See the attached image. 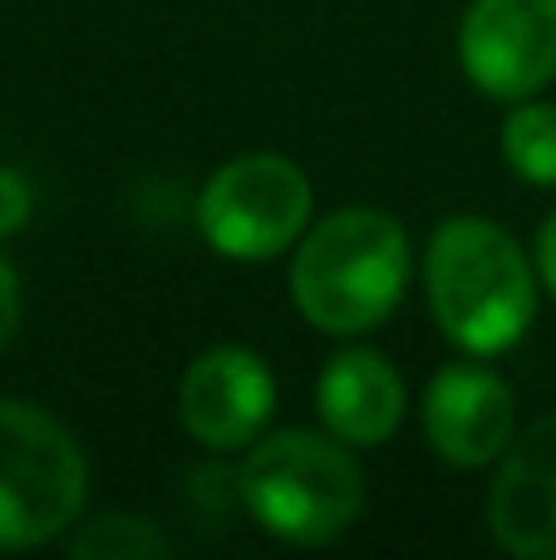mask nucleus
Segmentation results:
<instances>
[{
    "label": "nucleus",
    "instance_id": "nucleus-1",
    "mask_svg": "<svg viewBox=\"0 0 556 560\" xmlns=\"http://www.w3.org/2000/svg\"><path fill=\"white\" fill-rule=\"evenodd\" d=\"M424 300L459 354L498 359L537 325V261L502 222L449 217L424 246Z\"/></svg>",
    "mask_w": 556,
    "mask_h": 560
},
{
    "label": "nucleus",
    "instance_id": "nucleus-2",
    "mask_svg": "<svg viewBox=\"0 0 556 560\" xmlns=\"http://www.w3.org/2000/svg\"><path fill=\"white\" fill-rule=\"evenodd\" d=\"M409 276V232L380 207H340L296 242L291 300L311 329L355 339L399 310Z\"/></svg>",
    "mask_w": 556,
    "mask_h": 560
},
{
    "label": "nucleus",
    "instance_id": "nucleus-3",
    "mask_svg": "<svg viewBox=\"0 0 556 560\" xmlns=\"http://www.w3.org/2000/svg\"><path fill=\"white\" fill-rule=\"evenodd\" d=\"M236 502L276 541L331 546L360 522L364 472L355 447L325 428H281L246 447Z\"/></svg>",
    "mask_w": 556,
    "mask_h": 560
},
{
    "label": "nucleus",
    "instance_id": "nucleus-4",
    "mask_svg": "<svg viewBox=\"0 0 556 560\" xmlns=\"http://www.w3.org/2000/svg\"><path fill=\"white\" fill-rule=\"evenodd\" d=\"M89 506V457L49 408L0 394V551L65 541Z\"/></svg>",
    "mask_w": 556,
    "mask_h": 560
},
{
    "label": "nucleus",
    "instance_id": "nucleus-5",
    "mask_svg": "<svg viewBox=\"0 0 556 560\" xmlns=\"http://www.w3.org/2000/svg\"><path fill=\"white\" fill-rule=\"evenodd\" d=\"M315 217V187L286 153L227 158L197 197V232L222 261L262 266L296 252Z\"/></svg>",
    "mask_w": 556,
    "mask_h": 560
},
{
    "label": "nucleus",
    "instance_id": "nucleus-6",
    "mask_svg": "<svg viewBox=\"0 0 556 560\" xmlns=\"http://www.w3.org/2000/svg\"><path fill=\"white\" fill-rule=\"evenodd\" d=\"M459 65L498 104L537 98L556 79V0H473L459 20Z\"/></svg>",
    "mask_w": 556,
    "mask_h": 560
},
{
    "label": "nucleus",
    "instance_id": "nucleus-7",
    "mask_svg": "<svg viewBox=\"0 0 556 560\" xmlns=\"http://www.w3.org/2000/svg\"><path fill=\"white\" fill-rule=\"evenodd\" d=\"M276 413V374L256 349L212 345L183 369L177 418L207 453H246Z\"/></svg>",
    "mask_w": 556,
    "mask_h": 560
},
{
    "label": "nucleus",
    "instance_id": "nucleus-8",
    "mask_svg": "<svg viewBox=\"0 0 556 560\" xmlns=\"http://www.w3.org/2000/svg\"><path fill=\"white\" fill-rule=\"evenodd\" d=\"M424 443L459 472L493 467L518 438V398L508 378L488 364H443L419 394Z\"/></svg>",
    "mask_w": 556,
    "mask_h": 560
},
{
    "label": "nucleus",
    "instance_id": "nucleus-9",
    "mask_svg": "<svg viewBox=\"0 0 556 560\" xmlns=\"http://www.w3.org/2000/svg\"><path fill=\"white\" fill-rule=\"evenodd\" d=\"M488 532L518 560H556V408L518 428L488 487Z\"/></svg>",
    "mask_w": 556,
    "mask_h": 560
},
{
    "label": "nucleus",
    "instance_id": "nucleus-10",
    "mask_svg": "<svg viewBox=\"0 0 556 560\" xmlns=\"http://www.w3.org/2000/svg\"><path fill=\"white\" fill-rule=\"evenodd\" d=\"M315 413L321 428L335 433L340 443L384 447L399 433L404 413H409V388L404 374L380 354V349H340L315 378Z\"/></svg>",
    "mask_w": 556,
    "mask_h": 560
},
{
    "label": "nucleus",
    "instance_id": "nucleus-11",
    "mask_svg": "<svg viewBox=\"0 0 556 560\" xmlns=\"http://www.w3.org/2000/svg\"><path fill=\"white\" fill-rule=\"evenodd\" d=\"M502 163L512 177H522L528 187H556V104L552 98H522L508 104L502 118Z\"/></svg>",
    "mask_w": 556,
    "mask_h": 560
},
{
    "label": "nucleus",
    "instance_id": "nucleus-12",
    "mask_svg": "<svg viewBox=\"0 0 556 560\" xmlns=\"http://www.w3.org/2000/svg\"><path fill=\"white\" fill-rule=\"evenodd\" d=\"M65 551L74 560H153L167 556V536L138 512H104L79 516V526L65 536Z\"/></svg>",
    "mask_w": 556,
    "mask_h": 560
},
{
    "label": "nucleus",
    "instance_id": "nucleus-13",
    "mask_svg": "<svg viewBox=\"0 0 556 560\" xmlns=\"http://www.w3.org/2000/svg\"><path fill=\"white\" fill-rule=\"evenodd\" d=\"M30 212H35V192H30L25 173L0 167V242H10L15 232H25Z\"/></svg>",
    "mask_w": 556,
    "mask_h": 560
},
{
    "label": "nucleus",
    "instance_id": "nucleus-14",
    "mask_svg": "<svg viewBox=\"0 0 556 560\" xmlns=\"http://www.w3.org/2000/svg\"><path fill=\"white\" fill-rule=\"evenodd\" d=\"M20 319H25V290H20V271L0 252V354L15 345Z\"/></svg>",
    "mask_w": 556,
    "mask_h": 560
},
{
    "label": "nucleus",
    "instance_id": "nucleus-15",
    "mask_svg": "<svg viewBox=\"0 0 556 560\" xmlns=\"http://www.w3.org/2000/svg\"><path fill=\"white\" fill-rule=\"evenodd\" d=\"M532 261H537L542 290H552V300H556V212L537 226V242H532Z\"/></svg>",
    "mask_w": 556,
    "mask_h": 560
}]
</instances>
